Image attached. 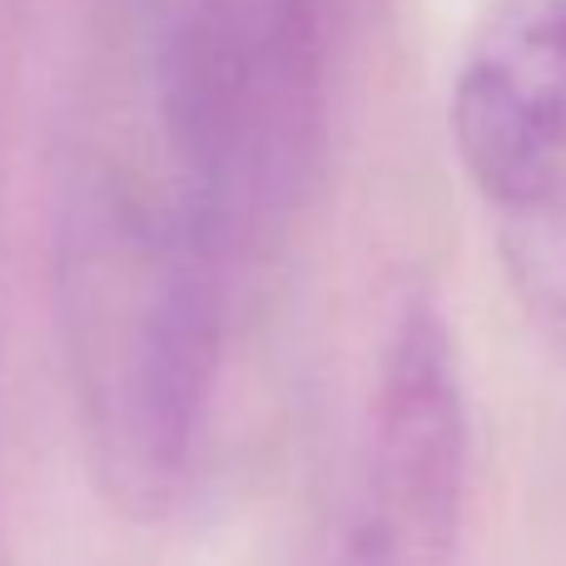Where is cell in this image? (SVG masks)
Instances as JSON below:
<instances>
[{"label": "cell", "instance_id": "cell-1", "mask_svg": "<svg viewBox=\"0 0 566 566\" xmlns=\"http://www.w3.org/2000/svg\"><path fill=\"white\" fill-rule=\"evenodd\" d=\"M448 135L522 308L566 338V0L482 6Z\"/></svg>", "mask_w": 566, "mask_h": 566}, {"label": "cell", "instance_id": "cell-2", "mask_svg": "<svg viewBox=\"0 0 566 566\" xmlns=\"http://www.w3.org/2000/svg\"><path fill=\"white\" fill-rule=\"evenodd\" d=\"M472 492V408L438 303L398 313L328 566H452Z\"/></svg>", "mask_w": 566, "mask_h": 566}]
</instances>
